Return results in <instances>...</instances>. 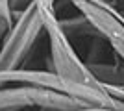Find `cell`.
Here are the masks:
<instances>
[{
  "label": "cell",
  "mask_w": 124,
  "mask_h": 111,
  "mask_svg": "<svg viewBox=\"0 0 124 111\" xmlns=\"http://www.w3.org/2000/svg\"><path fill=\"white\" fill-rule=\"evenodd\" d=\"M33 4H35L37 13L41 17L43 30L48 33L50 59H52V67H54L52 72L57 74L63 81L72 83V85H83V87H93V89L104 87L102 83H98L94 80L93 74L89 72L85 61L78 56L72 43L63 33L61 26H59V17H57V11H56V4H45V2H33Z\"/></svg>",
  "instance_id": "1"
},
{
  "label": "cell",
  "mask_w": 124,
  "mask_h": 111,
  "mask_svg": "<svg viewBox=\"0 0 124 111\" xmlns=\"http://www.w3.org/2000/svg\"><path fill=\"white\" fill-rule=\"evenodd\" d=\"M43 32V22L37 13L35 4L31 2L28 7L15 17V22L8 30L2 46H0V70L22 69L30 50L33 48L37 37Z\"/></svg>",
  "instance_id": "2"
},
{
  "label": "cell",
  "mask_w": 124,
  "mask_h": 111,
  "mask_svg": "<svg viewBox=\"0 0 124 111\" xmlns=\"http://www.w3.org/2000/svg\"><path fill=\"white\" fill-rule=\"evenodd\" d=\"M91 107L70 96L59 95L39 87H0V111H22V109H46V111H76Z\"/></svg>",
  "instance_id": "3"
},
{
  "label": "cell",
  "mask_w": 124,
  "mask_h": 111,
  "mask_svg": "<svg viewBox=\"0 0 124 111\" xmlns=\"http://www.w3.org/2000/svg\"><path fill=\"white\" fill-rule=\"evenodd\" d=\"M74 9L87 19L93 30L113 48L124 63V15L106 0H70Z\"/></svg>",
  "instance_id": "4"
},
{
  "label": "cell",
  "mask_w": 124,
  "mask_h": 111,
  "mask_svg": "<svg viewBox=\"0 0 124 111\" xmlns=\"http://www.w3.org/2000/svg\"><path fill=\"white\" fill-rule=\"evenodd\" d=\"M87 69L102 85H124V63H89Z\"/></svg>",
  "instance_id": "5"
},
{
  "label": "cell",
  "mask_w": 124,
  "mask_h": 111,
  "mask_svg": "<svg viewBox=\"0 0 124 111\" xmlns=\"http://www.w3.org/2000/svg\"><path fill=\"white\" fill-rule=\"evenodd\" d=\"M59 26L63 33L69 37V41L72 37H98V33L93 30V26L87 22L83 15H72L67 19H59Z\"/></svg>",
  "instance_id": "6"
},
{
  "label": "cell",
  "mask_w": 124,
  "mask_h": 111,
  "mask_svg": "<svg viewBox=\"0 0 124 111\" xmlns=\"http://www.w3.org/2000/svg\"><path fill=\"white\" fill-rule=\"evenodd\" d=\"M9 24H6L4 21H0V46H2V41H4V37H6V33H8V30H9Z\"/></svg>",
  "instance_id": "7"
},
{
  "label": "cell",
  "mask_w": 124,
  "mask_h": 111,
  "mask_svg": "<svg viewBox=\"0 0 124 111\" xmlns=\"http://www.w3.org/2000/svg\"><path fill=\"white\" fill-rule=\"evenodd\" d=\"M76 111H122V109H109V107H82V109H76Z\"/></svg>",
  "instance_id": "8"
},
{
  "label": "cell",
  "mask_w": 124,
  "mask_h": 111,
  "mask_svg": "<svg viewBox=\"0 0 124 111\" xmlns=\"http://www.w3.org/2000/svg\"><path fill=\"white\" fill-rule=\"evenodd\" d=\"M113 7H115L117 11H119V13H122V15H124V0H117Z\"/></svg>",
  "instance_id": "9"
},
{
  "label": "cell",
  "mask_w": 124,
  "mask_h": 111,
  "mask_svg": "<svg viewBox=\"0 0 124 111\" xmlns=\"http://www.w3.org/2000/svg\"><path fill=\"white\" fill-rule=\"evenodd\" d=\"M106 2H108V4L111 6V7H113V6H115V2H117V0H106Z\"/></svg>",
  "instance_id": "10"
}]
</instances>
